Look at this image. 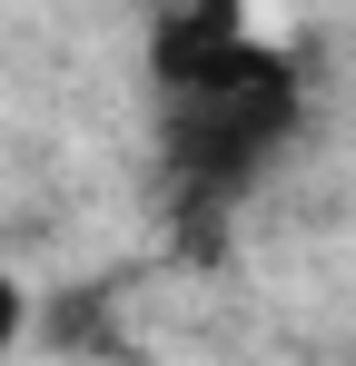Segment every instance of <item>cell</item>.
Listing matches in <instances>:
<instances>
[{
	"label": "cell",
	"mask_w": 356,
	"mask_h": 366,
	"mask_svg": "<svg viewBox=\"0 0 356 366\" xmlns=\"http://www.w3.org/2000/svg\"><path fill=\"white\" fill-rule=\"evenodd\" d=\"M287 129H297V69L267 50L257 69H237L218 89H178L169 119H159V149H169L178 198L218 208V198H237V188L287 149Z\"/></svg>",
	"instance_id": "1"
},
{
	"label": "cell",
	"mask_w": 356,
	"mask_h": 366,
	"mask_svg": "<svg viewBox=\"0 0 356 366\" xmlns=\"http://www.w3.org/2000/svg\"><path fill=\"white\" fill-rule=\"evenodd\" d=\"M267 60V40L247 30V0H169L159 30H149V69H159V99L178 89H218L237 69Z\"/></svg>",
	"instance_id": "2"
},
{
	"label": "cell",
	"mask_w": 356,
	"mask_h": 366,
	"mask_svg": "<svg viewBox=\"0 0 356 366\" xmlns=\"http://www.w3.org/2000/svg\"><path fill=\"white\" fill-rule=\"evenodd\" d=\"M20 327H30V297H20V277H10V267H0V357H10V347H20Z\"/></svg>",
	"instance_id": "3"
}]
</instances>
